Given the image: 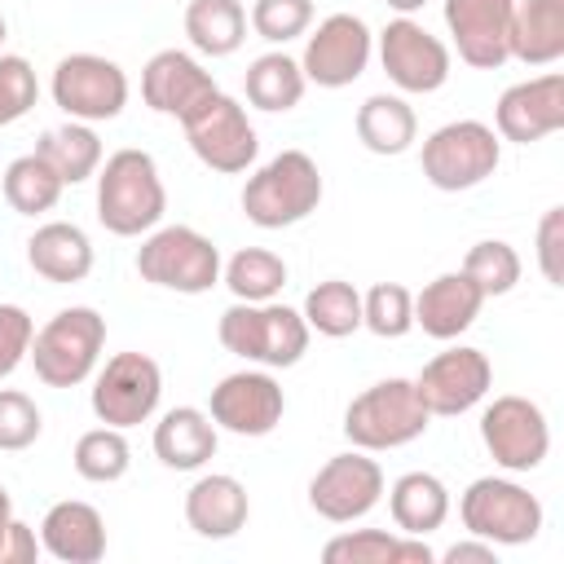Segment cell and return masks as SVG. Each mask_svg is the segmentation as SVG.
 Wrapping results in <instances>:
<instances>
[{
    "instance_id": "1",
    "label": "cell",
    "mask_w": 564,
    "mask_h": 564,
    "mask_svg": "<svg viewBox=\"0 0 564 564\" xmlns=\"http://www.w3.org/2000/svg\"><path fill=\"white\" fill-rule=\"evenodd\" d=\"M163 212H167V189L154 154L137 145L106 154V163L97 167V220L115 238H141L163 220Z\"/></svg>"
},
{
    "instance_id": "2",
    "label": "cell",
    "mask_w": 564,
    "mask_h": 564,
    "mask_svg": "<svg viewBox=\"0 0 564 564\" xmlns=\"http://www.w3.org/2000/svg\"><path fill=\"white\" fill-rule=\"evenodd\" d=\"M308 322L300 317V308H286L278 300L264 304H247L234 300L220 322H216V339L225 344V352L256 361L264 370H286L308 352Z\"/></svg>"
},
{
    "instance_id": "3",
    "label": "cell",
    "mask_w": 564,
    "mask_h": 564,
    "mask_svg": "<svg viewBox=\"0 0 564 564\" xmlns=\"http://www.w3.org/2000/svg\"><path fill=\"white\" fill-rule=\"evenodd\" d=\"M326 185L317 163L304 150H282L260 163L242 185V216L256 229H286L317 212Z\"/></svg>"
},
{
    "instance_id": "4",
    "label": "cell",
    "mask_w": 564,
    "mask_h": 564,
    "mask_svg": "<svg viewBox=\"0 0 564 564\" xmlns=\"http://www.w3.org/2000/svg\"><path fill=\"white\" fill-rule=\"evenodd\" d=\"M106 348V317L88 304L57 308L31 339V366L44 388H79L93 379Z\"/></svg>"
},
{
    "instance_id": "5",
    "label": "cell",
    "mask_w": 564,
    "mask_h": 564,
    "mask_svg": "<svg viewBox=\"0 0 564 564\" xmlns=\"http://www.w3.org/2000/svg\"><path fill=\"white\" fill-rule=\"evenodd\" d=\"M432 414L414 392V379H379L366 392H357L344 410V436L352 449L379 454V449H401L427 432Z\"/></svg>"
},
{
    "instance_id": "6",
    "label": "cell",
    "mask_w": 564,
    "mask_h": 564,
    "mask_svg": "<svg viewBox=\"0 0 564 564\" xmlns=\"http://www.w3.org/2000/svg\"><path fill=\"white\" fill-rule=\"evenodd\" d=\"M137 273L176 295H203L220 282V247L189 225H154L137 247Z\"/></svg>"
},
{
    "instance_id": "7",
    "label": "cell",
    "mask_w": 564,
    "mask_h": 564,
    "mask_svg": "<svg viewBox=\"0 0 564 564\" xmlns=\"http://www.w3.org/2000/svg\"><path fill=\"white\" fill-rule=\"evenodd\" d=\"M498 163H502V137L480 119L441 123L419 150V167H423L427 185L445 189V194L476 189L480 181H489L498 172Z\"/></svg>"
},
{
    "instance_id": "8",
    "label": "cell",
    "mask_w": 564,
    "mask_h": 564,
    "mask_svg": "<svg viewBox=\"0 0 564 564\" xmlns=\"http://www.w3.org/2000/svg\"><path fill=\"white\" fill-rule=\"evenodd\" d=\"M458 520L471 538H485L494 546H524L542 533V502L520 480L507 476H476L458 498Z\"/></svg>"
},
{
    "instance_id": "9",
    "label": "cell",
    "mask_w": 564,
    "mask_h": 564,
    "mask_svg": "<svg viewBox=\"0 0 564 564\" xmlns=\"http://www.w3.org/2000/svg\"><path fill=\"white\" fill-rule=\"evenodd\" d=\"M181 128H185V141H189L194 159L203 167L220 172V176L247 172L256 163V154H260V137H256V128L247 119V106L238 97L220 93V88L203 106H194L181 119Z\"/></svg>"
},
{
    "instance_id": "10",
    "label": "cell",
    "mask_w": 564,
    "mask_h": 564,
    "mask_svg": "<svg viewBox=\"0 0 564 564\" xmlns=\"http://www.w3.org/2000/svg\"><path fill=\"white\" fill-rule=\"evenodd\" d=\"M48 93L66 119L106 123V119H119L128 106V75L119 62L101 53H70L53 66Z\"/></svg>"
},
{
    "instance_id": "11",
    "label": "cell",
    "mask_w": 564,
    "mask_h": 564,
    "mask_svg": "<svg viewBox=\"0 0 564 564\" xmlns=\"http://www.w3.org/2000/svg\"><path fill=\"white\" fill-rule=\"evenodd\" d=\"M159 397H163V370H159V361L145 357V352H115L97 370L93 392H88V405H93L97 423L128 432V427L154 419Z\"/></svg>"
},
{
    "instance_id": "12",
    "label": "cell",
    "mask_w": 564,
    "mask_h": 564,
    "mask_svg": "<svg viewBox=\"0 0 564 564\" xmlns=\"http://www.w3.org/2000/svg\"><path fill=\"white\" fill-rule=\"evenodd\" d=\"M480 445L502 471H533L551 454V423L529 397H494L480 414Z\"/></svg>"
},
{
    "instance_id": "13",
    "label": "cell",
    "mask_w": 564,
    "mask_h": 564,
    "mask_svg": "<svg viewBox=\"0 0 564 564\" xmlns=\"http://www.w3.org/2000/svg\"><path fill=\"white\" fill-rule=\"evenodd\" d=\"M375 53V31L357 13H330L313 26L300 53V70L317 88H348L352 79L366 75Z\"/></svg>"
},
{
    "instance_id": "14",
    "label": "cell",
    "mask_w": 564,
    "mask_h": 564,
    "mask_svg": "<svg viewBox=\"0 0 564 564\" xmlns=\"http://www.w3.org/2000/svg\"><path fill=\"white\" fill-rule=\"evenodd\" d=\"M489 388H494V361L471 344H454L436 352L414 375V392L432 419H454V414L476 410L489 397Z\"/></svg>"
},
{
    "instance_id": "15",
    "label": "cell",
    "mask_w": 564,
    "mask_h": 564,
    "mask_svg": "<svg viewBox=\"0 0 564 564\" xmlns=\"http://www.w3.org/2000/svg\"><path fill=\"white\" fill-rule=\"evenodd\" d=\"M383 467L366 449H348L326 458L308 480V507L330 524H352L370 516L383 498Z\"/></svg>"
},
{
    "instance_id": "16",
    "label": "cell",
    "mask_w": 564,
    "mask_h": 564,
    "mask_svg": "<svg viewBox=\"0 0 564 564\" xmlns=\"http://www.w3.org/2000/svg\"><path fill=\"white\" fill-rule=\"evenodd\" d=\"M375 44H379V66H383V75L401 88V93H436V88H445V79H449V48H445V40L441 35H432L423 22H414V18H392L379 35H375Z\"/></svg>"
},
{
    "instance_id": "17",
    "label": "cell",
    "mask_w": 564,
    "mask_h": 564,
    "mask_svg": "<svg viewBox=\"0 0 564 564\" xmlns=\"http://www.w3.org/2000/svg\"><path fill=\"white\" fill-rule=\"evenodd\" d=\"M207 414L220 432L269 436L286 414V392L269 370H234L212 388Z\"/></svg>"
},
{
    "instance_id": "18",
    "label": "cell",
    "mask_w": 564,
    "mask_h": 564,
    "mask_svg": "<svg viewBox=\"0 0 564 564\" xmlns=\"http://www.w3.org/2000/svg\"><path fill=\"white\" fill-rule=\"evenodd\" d=\"M564 128V75L546 70L511 84L494 106V132L516 145H533Z\"/></svg>"
},
{
    "instance_id": "19",
    "label": "cell",
    "mask_w": 564,
    "mask_h": 564,
    "mask_svg": "<svg viewBox=\"0 0 564 564\" xmlns=\"http://www.w3.org/2000/svg\"><path fill=\"white\" fill-rule=\"evenodd\" d=\"M511 9H516V0H445V26L467 66L498 70L511 57L507 53Z\"/></svg>"
},
{
    "instance_id": "20",
    "label": "cell",
    "mask_w": 564,
    "mask_h": 564,
    "mask_svg": "<svg viewBox=\"0 0 564 564\" xmlns=\"http://www.w3.org/2000/svg\"><path fill=\"white\" fill-rule=\"evenodd\" d=\"M216 93V79L212 70L185 53V48H159L145 70H141V101L154 110V115H172V119H185L194 106H203L207 97Z\"/></svg>"
},
{
    "instance_id": "21",
    "label": "cell",
    "mask_w": 564,
    "mask_h": 564,
    "mask_svg": "<svg viewBox=\"0 0 564 564\" xmlns=\"http://www.w3.org/2000/svg\"><path fill=\"white\" fill-rule=\"evenodd\" d=\"M247 516H251L247 485L229 471H207L185 489V524L207 542L234 538L238 529H247Z\"/></svg>"
},
{
    "instance_id": "22",
    "label": "cell",
    "mask_w": 564,
    "mask_h": 564,
    "mask_svg": "<svg viewBox=\"0 0 564 564\" xmlns=\"http://www.w3.org/2000/svg\"><path fill=\"white\" fill-rule=\"evenodd\" d=\"M40 551L62 564H97L106 555V520L93 502L62 498L40 520Z\"/></svg>"
},
{
    "instance_id": "23",
    "label": "cell",
    "mask_w": 564,
    "mask_h": 564,
    "mask_svg": "<svg viewBox=\"0 0 564 564\" xmlns=\"http://www.w3.org/2000/svg\"><path fill=\"white\" fill-rule=\"evenodd\" d=\"M480 286L454 269V273H436L419 295H414V326H423V335L432 339H458L476 317H480Z\"/></svg>"
},
{
    "instance_id": "24",
    "label": "cell",
    "mask_w": 564,
    "mask_h": 564,
    "mask_svg": "<svg viewBox=\"0 0 564 564\" xmlns=\"http://www.w3.org/2000/svg\"><path fill=\"white\" fill-rule=\"evenodd\" d=\"M220 445V427L198 405H172L154 423V458L172 471H198Z\"/></svg>"
},
{
    "instance_id": "25",
    "label": "cell",
    "mask_w": 564,
    "mask_h": 564,
    "mask_svg": "<svg viewBox=\"0 0 564 564\" xmlns=\"http://www.w3.org/2000/svg\"><path fill=\"white\" fill-rule=\"evenodd\" d=\"M26 264L53 282V286H70L84 282L93 273V242L79 225L70 220H48L26 238Z\"/></svg>"
},
{
    "instance_id": "26",
    "label": "cell",
    "mask_w": 564,
    "mask_h": 564,
    "mask_svg": "<svg viewBox=\"0 0 564 564\" xmlns=\"http://www.w3.org/2000/svg\"><path fill=\"white\" fill-rule=\"evenodd\" d=\"M507 53L524 66H555L564 57V0H516Z\"/></svg>"
},
{
    "instance_id": "27",
    "label": "cell",
    "mask_w": 564,
    "mask_h": 564,
    "mask_svg": "<svg viewBox=\"0 0 564 564\" xmlns=\"http://www.w3.org/2000/svg\"><path fill=\"white\" fill-rule=\"evenodd\" d=\"M326 564H432L436 551L427 538L388 533V529H348L322 546Z\"/></svg>"
},
{
    "instance_id": "28",
    "label": "cell",
    "mask_w": 564,
    "mask_h": 564,
    "mask_svg": "<svg viewBox=\"0 0 564 564\" xmlns=\"http://www.w3.org/2000/svg\"><path fill=\"white\" fill-rule=\"evenodd\" d=\"M388 511H392L397 533L427 538L449 520V489L432 471H405L388 489Z\"/></svg>"
},
{
    "instance_id": "29",
    "label": "cell",
    "mask_w": 564,
    "mask_h": 564,
    "mask_svg": "<svg viewBox=\"0 0 564 564\" xmlns=\"http://www.w3.org/2000/svg\"><path fill=\"white\" fill-rule=\"evenodd\" d=\"M419 137L414 106L397 93H375L357 106V141L370 154H405Z\"/></svg>"
},
{
    "instance_id": "30",
    "label": "cell",
    "mask_w": 564,
    "mask_h": 564,
    "mask_svg": "<svg viewBox=\"0 0 564 564\" xmlns=\"http://www.w3.org/2000/svg\"><path fill=\"white\" fill-rule=\"evenodd\" d=\"M185 35L203 57H229L247 40V9L238 0H189Z\"/></svg>"
},
{
    "instance_id": "31",
    "label": "cell",
    "mask_w": 564,
    "mask_h": 564,
    "mask_svg": "<svg viewBox=\"0 0 564 564\" xmlns=\"http://www.w3.org/2000/svg\"><path fill=\"white\" fill-rule=\"evenodd\" d=\"M35 154L62 176V185H79L88 176H97L101 167V137L93 132V123H62V128H48L40 141H35Z\"/></svg>"
},
{
    "instance_id": "32",
    "label": "cell",
    "mask_w": 564,
    "mask_h": 564,
    "mask_svg": "<svg viewBox=\"0 0 564 564\" xmlns=\"http://www.w3.org/2000/svg\"><path fill=\"white\" fill-rule=\"evenodd\" d=\"M308 79L300 70V57L273 48V53H260L251 66H247V101L256 110H269V115H282V110H295L300 97H304Z\"/></svg>"
},
{
    "instance_id": "33",
    "label": "cell",
    "mask_w": 564,
    "mask_h": 564,
    "mask_svg": "<svg viewBox=\"0 0 564 564\" xmlns=\"http://www.w3.org/2000/svg\"><path fill=\"white\" fill-rule=\"evenodd\" d=\"M220 282L229 286L234 300H247V304H264V300H278L282 286H286V260L269 247H242L234 251L225 264H220Z\"/></svg>"
},
{
    "instance_id": "34",
    "label": "cell",
    "mask_w": 564,
    "mask_h": 564,
    "mask_svg": "<svg viewBox=\"0 0 564 564\" xmlns=\"http://www.w3.org/2000/svg\"><path fill=\"white\" fill-rule=\"evenodd\" d=\"M0 189H4V203H9L18 216H44V212L57 207V198H62L66 185H62V176L31 150V154H18V159L4 167Z\"/></svg>"
},
{
    "instance_id": "35",
    "label": "cell",
    "mask_w": 564,
    "mask_h": 564,
    "mask_svg": "<svg viewBox=\"0 0 564 564\" xmlns=\"http://www.w3.org/2000/svg\"><path fill=\"white\" fill-rule=\"evenodd\" d=\"M300 317L326 339H348L352 330H361V291L344 278H326L304 295Z\"/></svg>"
},
{
    "instance_id": "36",
    "label": "cell",
    "mask_w": 564,
    "mask_h": 564,
    "mask_svg": "<svg viewBox=\"0 0 564 564\" xmlns=\"http://www.w3.org/2000/svg\"><path fill=\"white\" fill-rule=\"evenodd\" d=\"M75 471L88 480V485H115L128 476L132 467V449H128V436L123 427H93L75 441Z\"/></svg>"
},
{
    "instance_id": "37",
    "label": "cell",
    "mask_w": 564,
    "mask_h": 564,
    "mask_svg": "<svg viewBox=\"0 0 564 564\" xmlns=\"http://www.w3.org/2000/svg\"><path fill=\"white\" fill-rule=\"evenodd\" d=\"M463 273L480 286L485 300H494V295L516 291V282H520V256H516V247L502 242V238H480V242L463 256Z\"/></svg>"
},
{
    "instance_id": "38",
    "label": "cell",
    "mask_w": 564,
    "mask_h": 564,
    "mask_svg": "<svg viewBox=\"0 0 564 564\" xmlns=\"http://www.w3.org/2000/svg\"><path fill=\"white\" fill-rule=\"evenodd\" d=\"M361 326L379 339H401L414 330V291L401 282H375L361 295Z\"/></svg>"
},
{
    "instance_id": "39",
    "label": "cell",
    "mask_w": 564,
    "mask_h": 564,
    "mask_svg": "<svg viewBox=\"0 0 564 564\" xmlns=\"http://www.w3.org/2000/svg\"><path fill=\"white\" fill-rule=\"evenodd\" d=\"M251 31L269 44H286L313 26V0H256L251 4Z\"/></svg>"
},
{
    "instance_id": "40",
    "label": "cell",
    "mask_w": 564,
    "mask_h": 564,
    "mask_svg": "<svg viewBox=\"0 0 564 564\" xmlns=\"http://www.w3.org/2000/svg\"><path fill=\"white\" fill-rule=\"evenodd\" d=\"M40 432H44L40 405L18 388H0V449L4 454L31 449L40 441Z\"/></svg>"
},
{
    "instance_id": "41",
    "label": "cell",
    "mask_w": 564,
    "mask_h": 564,
    "mask_svg": "<svg viewBox=\"0 0 564 564\" xmlns=\"http://www.w3.org/2000/svg\"><path fill=\"white\" fill-rule=\"evenodd\" d=\"M35 101H40L35 66L18 53H0V128L18 123Z\"/></svg>"
},
{
    "instance_id": "42",
    "label": "cell",
    "mask_w": 564,
    "mask_h": 564,
    "mask_svg": "<svg viewBox=\"0 0 564 564\" xmlns=\"http://www.w3.org/2000/svg\"><path fill=\"white\" fill-rule=\"evenodd\" d=\"M31 339H35L31 313L22 304H0V379H9L26 361Z\"/></svg>"
},
{
    "instance_id": "43",
    "label": "cell",
    "mask_w": 564,
    "mask_h": 564,
    "mask_svg": "<svg viewBox=\"0 0 564 564\" xmlns=\"http://www.w3.org/2000/svg\"><path fill=\"white\" fill-rule=\"evenodd\" d=\"M538 269L551 286L564 282V207H546L538 220Z\"/></svg>"
},
{
    "instance_id": "44",
    "label": "cell",
    "mask_w": 564,
    "mask_h": 564,
    "mask_svg": "<svg viewBox=\"0 0 564 564\" xmlns=\"http://www.w3.org/2000/svg\"><path fill=\"white\" fill-rule=\"evenodd\" d=\"M35 555H40V542H35V533L13 516V524H9V533H4V551H0V564H35Z\"/></svg>"
},
{
    "instance_id": "45",
    "label": "cell",
    "mask_w": 564,
    "mask_h": 564,
    "mask_svg": "<svg viewBox=\"0 0 564 564\" xmlns=\"http://www.w3.org/2000/svg\"><path fill=\"white\" fill-rule=\"evenodd\" d=\"M445 564H498V546L494 542H485V538H463V542H454V546H445V555H441Z\"/></svg>"
},
{
    "instance_id": "46",
    "label": "cell",
    "mask_w": 564,
    "mask_h": 564,
    "mask_svg": "<svg viewBox=\"0 0 564 564\" xmlns=\"http://www.w3.org/2000/svg\"><path fill=\"white\" fill-rule=\"evenodd\" d=\"M9 524H13V498H9V489L0 485V551H4V533H9Z\"/></svg>"
},
{
    "instance_id": "47",
    "label": "cell",
    "mask_w": 564,
    "mask_h": 564,
    "mask_svg": "<svg viewBox=\"0 0 564 564\" xmlns=\"http://www.w3.org/2000/svg\"><path fill=\"white\" fill-rule=\"evenodd\" d=\"M383 4H388V9H397L401 18H410V13H419L427 0H383Z\"/></svg>"
},
{
    "instance_id": "48",
    "label": "cell",
    "mask_w": 564,
    "mask_h": 564,
    "mask_svg": "<svg viewBox=\"0 0 564 564\" xmlns=\"http://www.w3.org/2000/svg\"><path fill=\"white\" fill-rule=\"evenodd\" d=\"M4 35H9V22H4V13H0V44H4Z\"/></svg>"
}]
</instances>
